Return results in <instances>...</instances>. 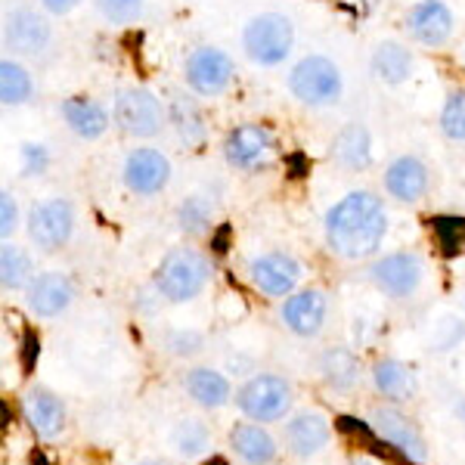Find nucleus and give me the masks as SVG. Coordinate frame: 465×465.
I'll return each instance as SVG.
<instances>
[{
	"mask_svg": "<svg viewBox=\"0 0 465 465\" xmlns=\"http://www.w3.org/2000/svg\"><path fill=\"white\" fill-rule=\"evenodd\" d=\"M456 412H460V416H462V419H465V401H462V403H460V407H456Z\"/></svg>",
	"mask_w": 465,
	"mask_h": 465,
	"instance_id": "a19ab883",
	"label": "nucleus"
},
{
	"mask_svg": "<svg viewBox=\"0 0 465 465\" xmlns=\"http://www.w3.org/2000/svg\"><path fill=\"white\" fill-rule=\"evenodd\" d=\"M171 118H174V124H177L180 140H186L190 146H196L205 140V124H202V115L193 100L174 96V103H171Z\"/></svg>",
	"mask_w": 465,
	"mask_h": 465,
	"instance_id": "c85d7f7f",
	"label": "nucleus"
},
{
	"mask_svg": "<svg viewBox=\"0 0 465 465\" xmlns=\"http://www.w3.org/2000/svg\"><path fill=\"white\" fill-rule=\"evenodd\" d=\"M186 394L205 410H221L230 403V381L227 376H221L217 370H208V366H199L186 376Z\"/></svg>",
	"mask_w": 465,
	"mask_h": 465,
	"instance_id": "4be33fe9",
	"label": "nucleus"
},
{
	"mask_svg": "<svg viewBox=\"0 0 465 465\" xmlns=\"http://www.w3.org/2000/svg\"><path fill=\"white\" fill-rule=\"evenodd\" d=\"M208 276V261L193 249H174L162 258L159 270H155V289L162 298H168L171 304L193 302L202 289H205Z\"/></svg>",
	"mask_w": 465,
	"mask_h": 465,
	"instance_id": "f03ea898",
	"label": "nucleus"
},
{
	"mask_svg": "<svg viewBox=\"0 0 465 465\" xmlns=\"http://www.w3.org/2000/svg\"><path fill=\"white\" fill-rule=\"evenodd\" d=\"M322 320H326V295L317 289L298 292V295L286 298V304H282V322L295 335H302V339L320 335Z\"/></svg>",
	"mask_w": 465,
	"mask_h": 465,
	"instance_id": "dca6fc26",
	"label": "nucleus"
},
{
	"mask_svg": "<svg viewBox=\"0 0 465 465\" xmlns=\"http://www.w3.org/2000/svg\"><path fill=\"white\" fill-rule=\"evenodd\" d=\"M208 221H212V208H208L199 196L190 199L183 208H180V227H183V230L199 232V230L208 227Z\"/></svg>",
	"mask_w": 465,
	"mask_h": 465,
	"instance_id": "72a5a7b5",
	"label": "nucleus"
},
{
	"mask_svg": "<svg viewBox=\"0 0 465 465\" xmlns=\"http://www.w3.org/2000/svg\"><path fill=\"white\" fill-rule=\"evenodd\" d=\"M227 162L236 164V168L254 171V168H264V164L273 159L276 143H273V134L261 124H239L230 131L227 143Z\"/></svg>",
	"mask_w": 465,
	"mask_h": 465,
	"instance_id": "6e6552de",
	"label": "nucleus"
},
{
	"mask_svg": "<svg viewBox=\"0 0 465 465\" xmlns=\"http://www.w3.org/2000/svg\"><path fill=\"white\" fill-rule=\"evenodd\" d=\"M13 230H16V202H13L10 193H4L0 196V232L6 236H13Z\"/></svg>",
	"mask_w": 465,
	"mask_h": 465,
	"instance_id": "e433bc0d",
	"label": "nucleus"
},
{
	"mask_svg": "<svg viewBox=\"0 0 465 465\" xmlns=\"http://www.w3.org/2000/svg\"><path fill=\"white\" fill-rule=\"evenodd\" d=\"M137 465H164V462H137Z\"/></svg>",
	"mask_w": 465,
	"mask_h": 465,
	"instance_id": "37998d69",
	"label": "nucleus"
},
{
	"mask_svg": "<svg viewBox=\"0 0 465 465\" xmlns=\"http://www.w3.org/2000/svg\"><path fill=\"white\" fill-rule=\"evenodd\" d=\"M372 429L385 444H391L401 450L403 456H410L412 462H425L429 460V447H425V438L419 434L416 425L403 416L401 410L394 407H379L372 412Z\"/></svg>",
	"mask_w": 465,
	"mask_h": 465,
	"instance_id": "9b49d317",
	"label": "nucleus"
},
{
	"mask_svg": "<svg viewBox=\"0 0 465 465\" xmlns=\"http://www.w3.org/2000/svg\"><path fill=\"white\" fill-rule=\"evenodd\" d=\"M292 401H295L292 385L282 376H273V372L252 376L236 394V407L252 422H280L292 410Z\"/></svg>",
	"mask_w": 465,
	"mask_h": 465,
	"instance_id": "7ed1b4c3",
	"label": "nucleus"
},
{
	"mask_svg": "<svg viewBox=\"0 0 465 465\" xmlns=\"http://www.w3.org/2000/svg\"><path fill=\"white\" fill-rule=\"evenodd\" d=\"M22 155H25V168L32 171H41L44 168V162H47V155H44V149L41 146H25L22 149Z\"/></svg>",
	"mask_w": 465,
	"mask_h": 465,
	"instance_id": "4c0bfd02",
	"label": "nucleus"
},
{
	"mask_svg": "<svg viewBox=\"0 0 465 465\" xmlns=\"http://www.w3.org/2000/svg\"><path fill=\"white\" fill-rule=\"evenodd\" d=\"M205 465H227V462H223V460H217V456H214V460H212V462H205Z\"/></svg>",
	"mask_w": 465,
	"mask_h": 465,
	"instance_id": "79ce46f5",
	"label": "nucleus"
},
{
	"mask_svg": "<svg viewBox=\"0 0 465 465\" xmlns=\"http://www.w3.org/2000/svg\"><path fill=\"white\" fill-rule=\"evenodd\" d=\"M168 351L174 357H193L202 351V335L199 332H174L168 339Z\"/></svg>",
	"mask_w": 465,
	"mask_h": 465,
	"instance_id": "c9c22d12",
	"label": "nucleus"
},
{
	"mask_svg": "<svg viewBox=\"0 0 465 465\" xmlns=\"http://www.w3.org/2000/svg\"><path fill=\"white\" fill-rule=\"evenodd\" d=\"M171 447L183 460H199L212 450V429L202 419H180L177 429L171 431Z\"/></svg>",
	"mask_w": 465,
	"mask_h": 465,
	"instance_id": "a878e982",
	"label": "nucleus"
},
{
	"mask_svg": "<svg viewBox=\"0 0 465 465\" xmlns=\"http://www.w3.org/2000/svg\"><path fill=\"white\" fill-rule=\"evenodd\" d=\"M329 434H332V425L320 410H302L286 425V447L298 460H311L329 444Z\"/></svg>",
	"mask_w": 465,
	"mask_h": 465,
	"instance_id": "4468645a",
	"label": "nucleus"
},
{
	"mask_svg": "<svg viewBox=\"0 0 465 465\" xmlns=\"http://www.w3.org/2000/svg\"><path fill=\"white\" fill-rule=\"evenodd\" d=\"M440 127L450 140H465V94H453L440 112Z\"/></svg>",
	"mask_w": 465,
	"mask_h": 465,
	"instance_id": "473e14b6",
	"label": "nucleus"
},
{
	"mask_svg": "<svg viewBox=\"0 0 465 465\" xmlns=\"http://www.w3.org/2000/svg\"><path fill=\"white\" fill-rule=\"evenodd\" d=\"M249 273H252L254 286L273 298L292 295L298 282H302V264H298L292 254H282V252H270V254L254 258L249 264Z\"/></svg>",
	"mask_w": 465,
	"mask_h": 465,
	"instance_id": "9d476101",
	"label": "nucleus"
},
{
	"mask_svg": "<svg viewBox=\"0 0 465 465\" xmlns=\"http://www.w3.org/2000/svg\"><path fill=\"white\" fill-rule=\"evenodd\" d=\"M230 447L232 453L239 456L245 465H270L280 456V447H276V438L267 429L254 422H236L230 431Z\"/></svg>",
	"mask_w": 465,
	"mask_h": 465,
	"instance_id": "a211bd4d",
	"label": "nucleus"
},
{
	"mask_svg": "<svg viewBox=\"0 0 465 465\" xmlns=\"http://www.w3.org/2000/svg\"><path fill=\"white\" fill-rule=\"evenodd\" d=\"M431 232L440 254H465V217H431Z\"/></svg>",
	"mask_w": 465,
	"mask_h": 465,
	"instance_id": "c756f323",
	"label": "nucleus"
},
{
	"mask_svg": "<svg viewBox=\"0 0 465 465\" xmlns=\"http://www.w3.org/2000/svg\"><path fill=\"white\" fill-rule=\"evenodd\" d=\"M351 465H381V462L376 460V456H354Z\"/></svg>",
	"mask_w": 465,
	"mask_h": 465,
	"instance_id": "ea45409f",
	"label": "nucleus"
},
{
	"mask_svg": "<svg viewBox=\"0 0 465 465\" xmlns=\"http://www.w3.org/2000/svg\"><path fill=\"white\" fill-rule=\"evenodd\" d=\"M143 6V0H100L103 16L112 22H134Z\"/></svg>",
	"mask_w": 465,
	"mask_h": 465,
	"instance_id": "f704fd0d",
	"label": "nucleus"
},
{
	"mask_svg": "<svg viewBox=\"0 0 465 465\" xmlns=\"http://www.w3.org/2000/svg\"><path fill=\"white\" fill-rule=\"evenodd\" d=\"M407 25L419 44L440 47V44H447L450 32H453V16H450V10L440 0H422V4H416L410 10Z\"/></svg>",
	"mask_w": 465,
	"mask_h": 465,
	"instance_id": "2eb2a0df",
	"label": "nucleus"
},
{
	"mask_svg": "<svg viewBox=\"0 0 465 465\" xmlns=\"http://www.w3.org/2000/svg\"><path fill=\"white\" fill-rule=\"evenodd\" d=\"M22 410H25V422L32 425V431L41 434V438H56V434L63 431L65 407L54 391H47V388H32V391L25 394Z\"/></svg>",
	"mask_w": 465,
	"mask_h": 465,
	"instance_id": "6ab92c4d",
	"label": "nucleus"
},
{
	"mask_svg": "<svg viewBox=\"0 0 465 465\" xmlns=\"http://www.w3.org/2000/svg\"><path fill=\"white\" fill-rule=\"evenodd\" d=\"M385 186L394 199L416 202L425 196V190H429V168H425L419 159H412V155H403V159H397L391 168H388Z\"/></svg>",
	"mask_w": 465,
	"mask_h": 465,
	"instance_id": "412c9836",
	"label": "nucleus"
},
{
	"mask_svg": "<svg viewBox=\"0 0 465 465\" xmlns=\"http://www.w3.org/2000/svg\"><path fill=\"white\" fill-rule=\"evenodd\" d=\"M372 381H376V391L381 397H391V401H407L412 388H416L412 370L403 366L401 360H379L372 366Z\"/></svg>",
	"mask_w": 465,
	"mask_h": 465,
	"instance_id": "b1692460",
	"label": "nucleus"
},
{
	"mask_svg": "<svg viewBox=\"0 0 465 465\" xmlns=\"http://www.w3.org/2000/svg\"><path fill=\"white\" fill-rule=\"evenodd\" d=\"M242 44L249 59H254L258 65H276L289 56L292 44H295V28L280 13H264L245 25Z\"/></svg>",
	"mask_w": 465,
	"mask_h": 465,
	"instance_id": "20e7f679",
	"label": "nucleus"
},
{
	"mask_svg": "<svg viewBox=\"0 0 465 465\" xmlns=\"http://www.w3.org/2000/svg\"><path fill=\"white\" fill-rule=\"evenodd\" d=\"M28 273H32L28 254L6 242L4 252H0V280H4V289H22L28 282Z\"/></svg>",
	"mask_w": 465,
	"mask_h": 465,
	"instance_id": "2f4dec72",
	"label": "nucleus"
},
{
	"mask_svg": "<svg viewBox=\"0 0 465 465\" xmlns=\"http://www.w3.org/2000/svg\"><path fill=\"white\" fill-rule=\"evenodd\" d=\"M232 81V63L223 50L202 47L186 59V84L196 90L199 96H217L230 87Z\"/></svg>",
	"mask_w": 465,
	"mask_h": 465,
	"instance_id": "1a4fd4ad",
	"label": "nucleus"
},
{
	"mask_svg": "<svg viewBox=\"0 0 465 465\" xmlns=\"http://www.w3.org/2000/svg\"><path fill=\"white\" fill-rule=\"evenodd\" d=\"M74 298V286L65 273L59 270H50V273H41L28 289V304L37 317H59L65 307L72 304Z\"/></svg>",
	"mask_w": 465,
	"mask_h": 465,
	"instance_id": "f3484780",
	"label": "nucleus"
},
{
	"mask_svg": "<svg viewBox=\"0 0 465 465\" xmlns=\"http://www.w3.org/2000/svg\"><path fill=\"white\" fill-rule=\"evenodd\" d=\"M171 180V162L164 159L159 149H134L124 162V183L137 196H155L168 186Z\"/></svg>",
	"mask_w": 465,
	"mask_h": 465,
	"instance_id": "ddd939ff",
	"label": "nucleus"
},
{
	"mask_svg": "<svg viewBox=\"0 0 465 465\" xmlns=\"http://www.w3.org/2000/svg\"><path fill=\"white\" fill-rule=\"evenodd\" d=\"M372 282L391 298H407L419 289V280H422V261L410 252H397V254H385L381 261L372 264Z\"/></svg>",
	"mask_w": 465,
	"mask_h": 465,
	"instance_id": "f8f14e48",
	"label": "nucleus"
},
{
	"mask_svg": "<svg viewBox=\"0 0 465 465\" xmlns=\"http://www.w3.org/2000/svg\"><path fill=\"white\" fill-rule=\"evenodd\" d=\"M74 230V212L65 199H50L44 205H37L28 221V236L37 249L44 252H59L72 239Z\"/></svg>",
	"mask_w": 465,
	"mask_h": 465,
	"instance_id": "423d86ee",
	"label": "nucleus"
},
{
	"mask_svg": "<svg viewBox=\"0 0 465 465\" xmlns=\"http://www.w3.org/2000/svg\"><path fill=\"white\" fill-rule=\"evenodd\" d=\"M115 122L131 137H153L162 127V106L149 90H122L115 100Z\"/></svg>",
	"mask_w": 465,
	"mask_h": 465,
	"instance_id": "0eeeda50",
	"label": "nucleus"
},
{
	"mask_svg": "<svg viewBox=\"0 0 465 465\" xmlns=\"http://www.w3.org/2000/svg\"><path fill=\"white\" fill-rule=\"evenodd\" d=\"M372 69L385 84H401V81L410 78L412 69V56L407 47H401L397 41H385L379 44L376 56H372Z\"/></svg>",
	"mask_w": 465,
	"mask_h": 465,
	"instance_id": "bb28decb",
	"label": "nucleus"
},
{
	"mask_svg": "<svg viewBox=\"0 0 465 465\" xmlns=\"http://www.w3.org/2000/svg\"><path fill=\"white\" fill-rule=\"evenodd\" d=\"M63 118H65V124H69L72 131L78 134V137H84V140L103 137V134H106V127H109L106 109H103L100 103H94V100H81V96L65 100Z\"/></svg>",
	"mask_w": 465,
	"mask_h": 465,
	"instance_id": "5701e85b",
	"label": "nucleus"
},
{
	"mask_svg": "<svg viewBox=\"0 0 465 465\" xmlns=\"http://www.w3.org/2000/svg\"><path fill=\"white\" fill-rule=\"evenodd\" d=\"M388 230V214L372 193H348L326 214L329 249L348 261L370 258L381 245Z\"/></svg>",
	"mask_w": 465,
	"mask_h": 465,
	"instance_id": "f257e3e1",
	"label": "nucleus"
},
{
	"mask_svg": "<svg viewBox=\"0 0 465 465\" xmlns=\"http://www.w3.org/2000/svg\"><path fill=\"white\" fill-rule=\"evenodd\" d=\"M4 37L19 54H41L50 41V25L32 10H16L6 16Z\"/></svg>",
	"mask_w": 465,
	"mask_h": 465,
	"instance_id": "aec40b11",
	"label": "nucleus"
},
{
	"mask_svg": "<svg viewBox=\"0 0 465 465\" xmlns=\"http://www.w3.org/2000/svg\"><path fill=\"white\" fill-rule=\"evenodd\" d=\"M320 372L335 391H348V388H354L360 366H357V357L351 354L348 348H329L326 354L320 357Z\"/></svg>",
	"mask_w": 465,
	"mask_h": 465,
	"instance_id": "cd10ccee",
	"label": "nucleus"
},
{
	"mask_svg": "<svg viewBox=\"0 0 465 465\" xmlns=\"http://www.w3.org/2000/svg\"><path fill=\"white\" fill-rule=\"evenodd\" d=\"M332 155L351 171L366 168V164H370V131H366L363 124H348L339 137H335Z\"/></svg>",
	"mask_w": 465,
	"mask_h": 465,
	"instance_id": "393cba45",
	"label": "nucleus"
},
{
	"mask_svg": "<svg viewBox=\"0 0 465 465\" xmlns=\"http://www.w3.org/2000/svg\"><path fill=\"white\" fill-rule=\"evenodd\" d=\"M289 87L307 106H326V103L339 100L341 74L335 69V63H329L326 56H307L292 69Z\"/></svg>",
	"mask_w": 465,
	"mask_h": 465,
	"instance_id": "39448f33",
	"label": "nucleus"
},
{
	"mask_svg": "<svg viewBox=\"0 0 465 465\" xmlns=\"http://www.w3.org/2000/svg\"><path fill=\"white\" fill-rule=\"evenodd\" d=\"M28 96H32V78H28V72L6 59V63L0 65V100H4L6 106H19Z\"/></svg>",
	"mask_w": 465,
	"mask_h": 465,
	"instance_id": "7c9ffc66",
	"label": "nucleus"
},
{
	"mask_svg": "<svg viewBox=\"0 0 465 465\" xmlns=\"http://www.w3.org/2000/svg\"><path fill=\"white\" fill-rule=\"evenodd\" d=\"M44 6H47L50 13H56V16H63V13H69L78 6V0H44Z\"/></svg>",
	"mask_w": 465,
	"mask_h": 465,
	"instance_id": "58836bf2",
	"label": "nucleus"
}]
</instances>
